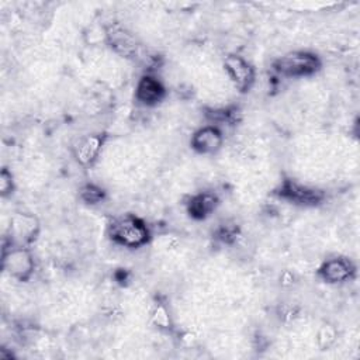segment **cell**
I'll return each mask as SVG.
<instances>
[{
  "label": "cell",
  "mask_w": 360,
  "mask_h": 360,
  "mask_svg": "<svg viewBox=\"0 0 360 360\" xmlns=\"http://www.w3.org/2000/svg\"><path fill=\"white\" fill-rule=\"evenodd\" d=\"M108 236L117 245L135 249L146 245L150 233L142 218L132 214H125L114 218L110 222Z\"/></svg>",
  "instance_id": "obj_1"
},
{
  "label": "cell",
  "mask_w": 360,
  "mask_h": 360,
  "mask_svg": "<svg viewBox=\"0 0 360 360\" xmlns=\"http://www.w3.org/2000/svg\"><path fill=\"white\" fill-rule=\"evenodd\" d=\"M274 70L285 77L311 76L321 68L319 58L308 51H294L283 55L273 63Z\"/></svg>",
  "instance_id": "obj_2"
},
{
  "label": "cell",
  "mask_w": 360,
  "mask_h": 360,
  "mask_svg": "<svg viewBox=\"0 0 360 360\" xmlns=\"http://www.w3.org/2000/svg\"><path fill=\"white\" fill-rule=\"evenodd\" d=\"M274 194L281 200L302 207L318 205L325 197L322 190L301 184L292 179H284L276 188Z\"/></svg>",
  "instance_id": "obj_3"
},
{
  "label": "cell",
  "mask_w": 360,
  "mask_h": 360,
  "mask_svg": "<svg viewBox=\"0 0 360 360\" xmlns=\"http://www.w3.org/2000/svg\"><path fill=\"white\" fill-rule=\"evenodd\" d=\"M34 257L24 246H14L3 252V269L18 281H27L34 271Z\"/></svg>",
  "instance_id": "obj_4"
},
{
  "label": "cell",
  "mask_w": 360,
  "mask_h": 360,
  "mask_svg": "<svg viewBox=\"0 0 360 360\" xmlns=\"http://www.w3.org/2000/svg\"><path fill=\"white\" fill-rule=\"evenodd\" d=\"M224 69L239 91L246 93L252 89L255 83V69L245 58L236 53L228 55L224 59Z\"/></svg>",
  "instance_id": "obj_5"
},
{
  "label": "cell",
  "mask_w": 360,
  "mask_h": 360,
  "mask_svg": "<svg viewBox=\"0 0 360 360\" xmlns=\"http://www.w3.org/2000/svg\"><path fill=\"white\" fill-rule=\"evenodd\" d=\"M318 274L329 284H340L354 277L356 267L346 257H333L321 264Z\"/></svg>",
  "instance_id": "obj_6"
},
{
  "label": "cell",
  "mask_w": 360,
  "mask_h": 360,
  "mask_svg": "<svg viewBox=\"0 0 360 360\" xmlns=\"http://www.w3.org/2000/svg\"><path fill=\"white\" fill-rule=\"evenodd\" d=\"M224 136L221 129L217 125H205L197 129L191 136V148L202 155L215 153L221 149Z\"/></svg>",
  "instance_id": "obj_7"
},
{
  "label": "cell",
  "mask_w": 360,
  "mask_h": 360,
  "mask_svg": "<svg viewBox=\"0 0 360 360\" xmlns=\"http://www.w3.org/2000/svg\"><path fill=\"white\" fill-rule=\"evenodd\" d=\"M166 94L165 86L162 82L152 76V75H143L136 84L135 90V97L139 103L143 105H155L163 100Z\"/></svg>",
  "instance_id": "obj_8"
},
{
  "label": "cell",
  "mask_w": 360,
  "mask_h": 360,
  "mask_svg": "<svg viewBox=\"0 0 360 360\" xmlns=\"http://www.w3.org/2000/svg\"><path fill=\"white\" fill-rule=\"evenodd\" d=\"M104 139L105 136L103 134H91L80 138L73 148V155L76 160L83 166L93 165L101 152Z\"/></svg>",
  "instance_id": "obj_9"
},
{
  "label": "cell",
  "mask_w": 360,
  "mask_h": 360,
  "mask_svg": "<svg viewBox=\"0 0 360 360\" xmlns=\"http://www.w3.org/2000/svg\"><path fill=\"white\" fill-rule=\"evenodd\" d=\"M107 41L110 46L124 58H132L138 52L135 37L120 25H114L107 31Z\"/></svg>",
  "instance_id": "obj_10"
},
{
  "label": "cell",
  "mask_w": 360,
  "mask_h": 360,
  "mask_svg": "<svg viewBox=\"0 0 360 360\" xmlns=\"http://www.w3.org/2000/svg\"><path fill=\"white\" fill-rule=\"evenodd\" d=\"M218 205V197L210 191H201L188 198L186 202L187 214L194 219H205Z\"/></svg>",
  "instance_id": "obj_11"
},
{
  "label": "cell",
  "mask_w": 360,
  "mask_h": 360,
  "mask_svg": "<svg viewBox=\"0 0 360 360\" xmlns=\"http://www.w3.org/2000/svg\"><path fill=\"white\" fill-rule=\"evenodd\" d=\"M37 232H38V222L35 217L28 214H18L11 219L10 238L17 239L20 242V246H24L25 243L32 242L35 239Z\"/></svg>",
  "instance_id": "obj_12"
},
{
  "label": "cell",
  "mask_w": 360,
  "mask_h": 360,
  "mask_svg": "<svg viewBox=\"0 0 360 360\" xmlns=\"http://www.w3.org/2000/svg\"><path fill=\"white\" fill-rule=\"evenodd\" d=\"M79 194H80V198H82L86 204H91V205H93V204H98V202L104 201V198H105V191H104V188H101L100 186L93 184V183L84 184V186L80 188Z\"/></svg>",
  "instance_id": "obj_13"
},
{
  "label": "cell",
  "mask_w": 360,
  "mask_h": 360,
  "mask_svg": "<svg viewBox=\"0 0 360 360\" xmlns=\"http://www.w3.org/2000/svg\"><path fill=\"white\" fill-rule=\"evenodd\" d=\"M336 339V330L333 326L330 325H322L321 329L318 330V336H316V342L319 345V347L322 350L328 349Z\"/></svg>",
  "instance_id": "obj_14"
},
{
  "label": "cell",
  "mask_w": 360,
  "mask_h": 360,
  "mask_svg": "<svg viewBox=\"0 0 360 360\" xmlns=\"http://www.w3.org/2000/svg\"><path fill=\"white\" fill-rule=\"evenodd\" d=\"M14 184H13V174L4 167L0 173V193L3 197L13 193Z\"/></svg>",
  "instance_id": "obj_15"
},
{
  "label": "cell",
  "mask_w": 360,
  "mask_h": 360,
  "mask_svg": "<svg viewBox=\"0 0 360 360\" xmlns=\"http://www.w3.org/2000/svg\"><path fill=\"white\" fill-rule=\"evenodd\" d=\"M236 236V229L229 226V225H222L218 231V238L222 240V242H232Z\"/></svg>",
  "instance_id": "obj_16"
},
{
  "label": "cell",
  "mask_w": 360,
  "mask_h": 360,
  "mask_svg": "<svg viewBox=\"0 0 360 360\" xmlns=\"http://www.w3.org/2000/svg\"><path fill=\"white\" fill-rule=\"evenodd\" d=\"M153 321L158 326H167L169 325V315L163 307H158L153 312Z\"/></svg>",
  "instance_id": "obj_17"
}]
</instances>
